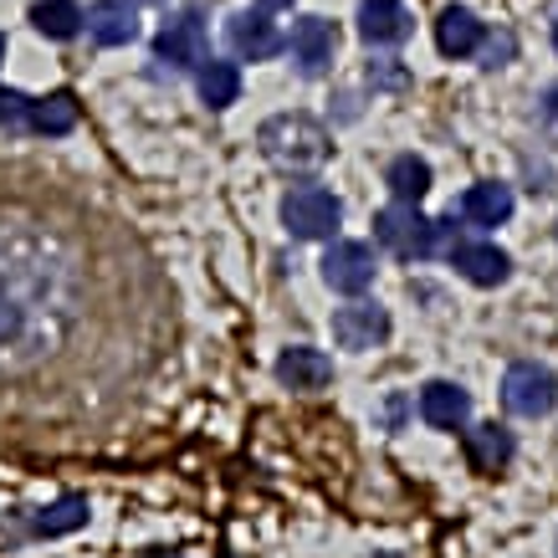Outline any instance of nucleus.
<instances>
[{
    "mask_svg": "<svg viewBox=\"0 0 558 558\" xmlns=\"http://www.w3.org/2000/svg\"><path fill=\"white\" fill-rule=\"evenodd\" d=\"M262 154H267L277 170L288 174H313L328 165V129L318 119H307V113H277V119L262 123V134H256Z\"/></svg>",
    "mask_w": 558,
    "mask_h": 558,
    "instance_id": "nucleus-1",
    "label": "nucleus"
},
{
    "mask_svg": "<svg viewBox=\"0 0 558 558\" xmlns=\"http://www.w3.org/2000/svg\"><path fill=\"white\" fill-rule=\"evenodd\" d=\"M451 220H430V216H421V205L415 201H395L374 216V236L385 241L395 256L415 262V256H436L440 246H457V241H451L457 236V226H451Z\"/></svg>",
    "mask_w": 558,
    "mask_h": 558,
    "instance_id": "nucleus-2",
    "label": "nucleus"
},
{
    "mask_svg": "<svg viewBox=\"0 0 558 558\" xmlns=\"http://www.w3.org/2000/svg\"><path fill=\"white\" fill-rule=\"evenodd\" d=\"M339 220H343V205L333 201V190L323 185H298L282 201V226L298 241H328L339 231Z\"/></svg>",
    "mask_w": 558,
    "mask_h": 558,
    "instance_id": "nucleus-3",
    "label": "nucleus"
},
{
    "mask_svg": "<svg viewBox=\"0 0 558 558\" xmlns=\"http://www.w3.org/2000/svg\"><path fill=\"white\" fill-rule=\"evenodd\" d=\"M502 405H508L512 415H523V421H538V415H548V410L558 405V379H554V369H543V364H533V359L512 364V369L502 374Z\"/></svg>",
    "mask_w": 558,
    "mask_h": 558,
    "instance_id": "nucleus-4",
    "label": "nucleus"
},
{
    "mask_svg": "<svg viewBox=\"0 0 558 558\" xmlns=\"http://www.w3.org/2000/svg\"><path fill=\"white\" fill-rule=\"evenodd\" d=\"M282 47H288V57L298 62L303 77H323L328 62H333V51H339V32H333V21L303 16V21H292V32L282 36Z\"/></svg>",
    "mask_w": 558,
    "mask_h": 558,
    "instance_id": "nucleus-5",
    "label": "nucleus"
},
{
    "mask_svg": "<svg viewBox=\"0 0 558 558\" xmlns=\"http://www.w3.org/2000/svg\"><path fill=\"white\" fill-rule=\"evenodd\" d=\"M374 271H379V262H374V246H364V241H333L323 256V282L333 292H349V298L369 288Z\"/></svg>",
    "mask_w": 558,
    "mask_h": 558,
    "instance_id": "nucleus-6",
    "label": "nucleus"
},
{
    "mask_svg": "<svg viewBox=\"0 0 558 558\" xmlns=\"http://www.w3.org/2000/svg\"><path fill=\"white\" fill-rule=\"evenodd\" d=\"M154 57L159 62H170L174 72H195L210 57V47H205V26L195 11H185V16L165 21V32L154 36Z\"/></svg>",
    "mask_w": 558,
    "mask_h": 558,
    "instance_id": "nucleus-7",
    "label": "nucleus"
},
{
    "mask_svg": "<svg viewBox=\"0 0 558 558\" xmlns=\"http://www.w3.org/2000/svg\"><path fill=\"white\" fill-rule=\"evenodd\" d=\"M333 339L339 349H379L389 339V313L379 303H349L333 313Z\"/></svg>",
    "mask_w": 558,
    "mask_h": 558,
    "instance_id": "nucleus-8",
    "label": "nucleus"
},
{
    "mask_svg": "<svg viewBox=\"0 0 558 558\" xmlns=\"http://www.w3.org/2000/svg\"><path fill=\"white\" fill-rule=\"evenodd\" d=\"M410 32H415V16L405 0H364L359 5V36L369 47H400Z\"/></svg>",
    "mask_w": 558,
    "mask_h": 558,
    "instance_id": "nucleus-9",
    "label": "nucleus"
},
{
    "mask_svg": "<svg viewBox=\"0 0 558 558\" xmlns=\"http://www.w3.org/2000/svg\"><path fill=\"white\" fill-rule=\"evenodd\" d=\"M226 36H231V51L246 57V62H267V57L282 51V32H277V21H267V11H241V16H231Z\"/></svg>",
    "mask_w": 558,
    "mask_h": 558,
    "instance_id": "nucleus-10",
    "label": "nucleus"
},
{
    "mask_svg": "<svg viewBox=\"0 0 558 558\" xmlns=\"http://www.w3.org/2000/svg\"><path fill=\"white\" fill-rule=\"evenodd\" d=\"M451 267L466 277V282H476V288H497V282H508V252L502 246H487V241H461V246H451Z\"/></svg>",
    "mask_w": 558,
    "mask_h": 558,
    "instance_id": "nucleus-11",
    "label": "nucleus"
},
{
    "mask_svg": "<svg viewBox=\"0 0 558 558\" xmlns=\"http://www.w3.org/2000/svg\"><path fill=\"white\" fill-rule=\"evenodd\" d=\"M466 415H472V395H466L461 385H451V379H430V385L421 389V421L425 425H436V430H461Z\"/></svg>",
    "mask_w": 558,
    "mask_h": 558,
    "instance_id": "nucleus-12",
    "label": "nucleus"
},
{
    "mask_svg": "<svg viewBox=\"0 0 558 558\" xmlns=\"http://www.w3.org/2000/svg\"><path fill=\"white\" fill-rule=\"evenodd\" d=\"M83 26L93 32L98 47H129V41L138 36V16H134V5H129V0H93Z\"/></svg>",
    "mask_w": 558,
    "mask_h": 558,
    "instance_id": "nucleus-13",
    "label": "nucleus"
},
{
    "mask_svg": "<svg viewBox=\"0 0 558 558\" xmlns=\"http://www.w3.org/2000/svg\"><path fill=\"white\" fill-rule=\"evenodd\" d=\"M277 379L288 389H323L333 379V359L323 354V349L292 343V349H282V359H277Z\"/></svg>",
    "mask_w": 558,
    "mask_h": 558,
    "instance_id": "nucleus-14",
    "label": "nucleus"
},
{
    "mask_svg": "<svg viewBox=\"0 0 558 558\" xmlns=\"http://www.w3.org/2000/svg\"><path fill=\"white\" fill-rule=\"evenodd\" d=\"M466 461L482 476H497L512 461V436L502 425H476V430H466Z\"/></svg>",
    "mask_w": 558,
    "mask_h": 558,
    "instance_id": "nucleus-15",
    "label": "nucleus"
},
{
    "mask_svg": "<svg viewBox=\"0 0 558 558\" xmlns=\"http://www.w3.org/2000/svg\"><path fill=\"white\" fill-rule=\"evenodd\" d=\"M26 129H36V134L47 138H62L77 129V98H72L68 87L62 93H47V98L32 102V113H26Z\"/></svg>",
    "mask_w": 558,
    "mask_h": 558,
    "instance_id": "nucleus-16",
    "label": "nucleus"
},
{
    "mask_svg": "<svg viewBox=\"0 0 558 558\" xmlns=\"http://www.w3.org/2000/svg\"><path fill=\"white\" fill-rule=\"evenodd\" d=\"M436 47L446 51V57H472V51L482 47V21H476L472 11H461V5L440 11V21H436Z\"/></svg>",
    "mask_w": 558,
    "mask_h": 558,
    "instance_id": "nucleus-17",
    "label": "nucleus"
},
{
    "mask_svg": "<svg viewBox=\"0 0 558 558\" xmlns=\"http://www.w3.org/2000/svg\"><path fill=\"white\" fill-rule=\"evenodd\" d=\"M461 216L472 220V226H502L512 216V190L487 180V185H472L461 195Z\"/></svg>",
    "mask_w": 558,
    "mask_h": 558,
    "instance_id": "nucleus-18",
    "label": "nucleus"
},
{
    "mask_svg": "<svg viewBox=\"0 0 558 558\" xmlns=\"http://www.w3.org/2000/svg\"><path fill=\"white\" fill-rule=\"evenodd\" d=\"M87 11L77 5V0H36L32 5V26L41 36H51V41H72V36L83 32Z\"/></svg>",
    "mask_w": 558,
    "mask_h": 558,
    "instance_id": "nucleus-19",
    "label": "nucleus"
},
{
    "mask_svg": "<svg viewBox=\"0 0 558 558\" xmlns=\"http://www.w3.org/2000/svg\"><path fill=\"white\" fill-rule=\"evenodd\" d=\"M195 72H201V77H195V87H201V102H205V108H231V102L241 98V72H236V62H216V57H205Z\"/></svg>",
    "mask_w": 558,
    "mask_h": 558,
    "instance_id": "nucleus-20",
    "label": "nucleus"
},
{
    "mask_svg": "<svg viewBox=\"0 0 558 558\" xmlns=\"http://www.w3.org/2000/svg\"><path fill=\"white\" fill-rule=\"evenodd\" d=\"M385 185H389V195H395V201H415V205H421L425 195H430V165H425V159H415V154H400V159H389Z\"/></svg>",
    "mask_w": 558,
    "mask_h": 558,
    "instance_id": "nucleus-21",
    "label": "nucleus"
},
{
    "mask_svg": "<svg viewBox=\"0 0 558 558\" xmlns=\"http://www.w3.org/2000/svg\"><path fill=\"white\" fill-rule=\"evenodd\" d=\"M87 523V497H57L51 508L36 512V533L41 538H62V533H77V527Z\"/></svg>",
    "mask_w": 558,
    "mask_h": 558,
    "instance_id": "nucleus-22",
    "label": "nucleus"
},
{
    "mask_svg": "<svg viewBox=\"0 0 558 558\" xmlns=\"http://www.w3.org/2000/svg\"><path fill=\"white\" fill-rule=\"evenodd\" d=\"M32 98H21L16 87H0V129H26Z\"/></svg>",
    "mask_w": 558,
    "mask_h": 558,
    "instance_id": "nucleus-23",
    "label": "nucleus"
},
{
    "mask_svg": "<svg viewBox=\"0 0 558 558\" xmlns=\"http://www.w3.org/2000/svg\"><path fill=\"white\" fill-rule=\"evenodd\" d=\"M543 113H548V119L558 123V83L548 87V93H543Z\"/></svg>",
    "mask_w": 558,
    "mask_h": 558,
    "instance_id": "nucleus-24",
    "label": "nucleus"
},
{
    "mask_svg": "<svg viewBox=\"0 0 558 558\" xmlns=\"http://www.w3.org/2000/svg\"><path fill=\"white\" fill-rule=\"evenodd\" d=\"M262 11H282V5H292V0H256Z\"/></svg>",
    "mask_w": 558,
    "mask_h": 558,
    "instance_id": "nucleus-25",
    "label": "nucleus"
},
{
    "mask_svg": "<svg viewBox=\"0 0 558 558\" xmlns=\"http://www.w3.org/2000/svg\"><path fill=\"white\" fill-rule=\"evenodd\" d=\"M0 62H5V36H0Z\"/></svg>",
    "mask_w": 558,
    "mask_h": 558,
    "instance_id": "nucleus-26",
    "label": "nucleus"
},
{
    "mask_svg": "<svg viewBox=\"0 0 558 558\" xmlns=\"http://www.w3.org/2000/svg\"><path fill=\"white\" fill-rule=\"evenodd\" d=\"M149 558H180V554H149Z\"/></svg>",
    "mask_w": 558,
    "mask_h": 558,
    "instance_id": "nucleus-27",
    "label": "nucleus"
},
{
    "mask_svg": "<svg viewBox=\"0 0 558 558\" xmlns=\"http://www.w3.org/2000/svg\"><path fill=\"white\" fill-rule=\"evenodd\" d=\"M554 47H558V21H554Z\"/></svg>",
    "mask_w": 558,
    "mask_h": 558,
    "instance_id": "nucleus-28",
    "label": "nucleus"
},
{
    "mask_svg": "<svg viewBox=\"0 0 558 558\" xmlns=\"http://www.w3.org/2000/svg\"><path fill=\"white\" fill-rule=\"evenodd\" d=\"M554 236H558V226H554Z\"/></svg>",
    "mask_w": 558,
    "mask_h": 558,
    "instance_id": "nucleus-29",
    "label": "nucleus"
},
{
    "mask_svg": "<svg viewBox=\"0 0 558 558\" xmlns=\"http://www.w3.org/2000/svg\"><path fill=\"white\" fill-rule=\"evenodd\" d=\"M385 558H395V554H385Z\"/></svg>",
    "mask_w": 558,
    "mask_h": 558,
    "instance_id": "nucleus-30",
    "label": "nucleus"
}]
</instances>
